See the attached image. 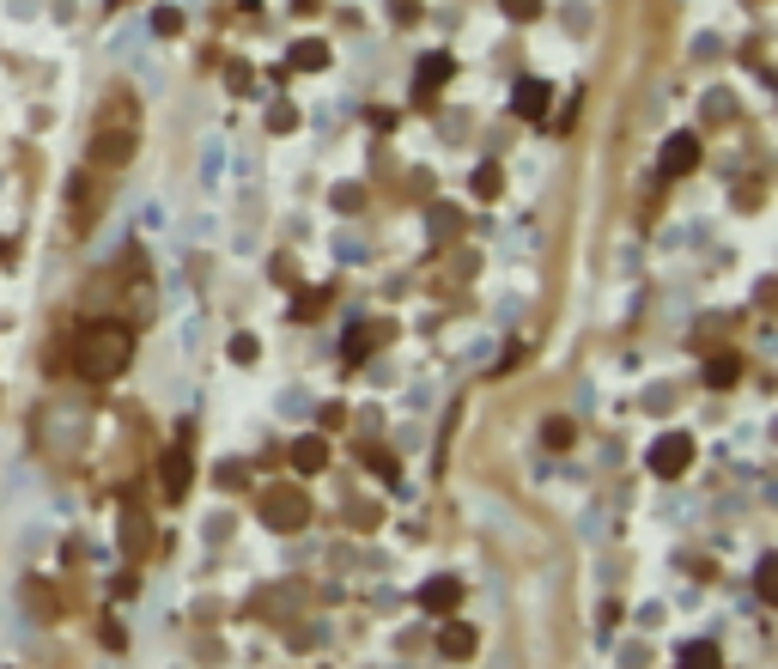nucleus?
Segmentation results:
<instances>
[{"label":"nucleus","mask_w":778,"mask_h":669,"mask_svg":"<svg viewBox=\"0 0 778 669\" xmlns=\"http://www.w3.org/2000/svg\"><path fill=\"white\" fill-rule=\"evenodd\" d=\"M128 359H134V329L116 323V317L86 323L80 341H73V365H80V378H86V384H110V378H122Z\"/></svg>","instance_id":"obj_1"},{"label":"nucleus","mask_w":778,"mask_h":669,"mask_svg":"<svg viewBox=\"0 0 778 669\" xmlns=\"http://www.w3.org/2000/svg\"><path fill=\"white\" fill-rule=\"evenodd\" d=\"M43 444H49V457H80L86 451V408L80 402H49L43 408Z\"/></svg>","instance_id":"obj_2"},{"label":"nucleus","mask_w":778,"mask_h":669,"mask_svg":"<svg viewBox=\"0 0 778 669\" xmlns=\"http://www.w3.org/2000/svg\"><path fill=\"white\" fill-rule=\"evenodd\" d=\"M256 511H262V524L280 530V536H298V530L310 524V499H304L298 487H268Z\"/></svg>","instance_id":"obj_3"},{"label":"nucleus","mask_w":778,"mask_h":669,"mask_svg":"<svg viewBox=\"0 0 778 669\" xmlns=\"http://www.w3.org/2000/svg\"><path fill=\"white\" fill-rule=\"evenodd\" d=\"M687 469H693V438H687V432H663V438L651 444V475L675 481V475H687Z\"/></svg>","instance_id":"obj_4"},{"label":"nucleus","mask_w":778,"mask_h":669,"mask_svg":"<svg viewBox=\"0 0 778 669\" xmlns=\"http://www.w3.org/2000/svg\"><path fill=\"white\" fill-rule=\"evenodd\" d=\"M134 159V128H98L92 134V165L98 171H122Z\"/></svg>","instance_id":"obj_5"},{"label":"nucleus","mask_w":778,"mask_h":669,"mask_svg":"<svg viewBox=\"0 0 778 669\" xmlns=\"http://www.w3.org/2000/svg\"><path fill=\"white\" fill-rule=\"evenodd\" d=\"M159 481H165V499H183L189 493V426H177V444L159 463Z\"/></svg>","instance_id":"obj_6"},{"label":"nucleus","mask_w":778,"mask_h":669,"mask_svg":"<svg viewBox=\"0 0 778 669\" xmlns=\"http://www.w3.org/2000/svg\"><path fill=\"white\" fill-rule=\"evenodd\" d=\"M699 171V134H669L663 140V177H687Z\"/></svg>","instance_id":"obj_7"},{"label":"nucleus","mask_w":778,"mask_h":669,"mask_svg":"<svg viewBox=\"0 0 778 669\" xmlns=\"http://www.w3.org/2000/svg\"><path fill=\"white\" fill-rule=\"evenodd\" d=\"M389 341H396V323H389V317H383V323H359V329L341 341V359H365L371 347H389Z\"/></svg>","instance_id":"obj_8"},{"label":"nucleus","mask_w":778,"mask_h":669,"mask_svg":"<svg viewBox=\"0 0 778 669\" xmlns=\"http://www.w3.org/2000/svg\"><path fill=\"white\" fill-rule=\"evenodd\" d=\"M450 73H456V61H450L444 49H438V55H420V73H414V98L426 104V98H432V92L450 80Z\"/></svg>","instance_id":"obj_9"},{"label":"nucleus","mask_w":778,"mask_h":669,"mask_svg":"<svg viewBox=\"0 0 778 669\" xmlns=\"http://www.w3.org/2000/svg\"><path fill=\"white\" fill-rule=\"evenodd\" d=\"M456 603H462V584H456V578H426V584H420V609H426V615H450Z\"/></svg>","instance_id":"obj_10"},{"label":"nucleus","mask_w":778,"mask_h":669,"mask_svg":"<svg viewBox=\"0 0 778 669\" xmlns=\"http://www.w3.org/2000/svg\"><path fill=\"white\" fill-rule=\"evenodd\" d=\"M286 67H292V73H323V67H329V43H323V37H298V43L286 49Z\"/></svg>","instance_id":"obj_11"},{"label":"nucleus","mask_w":778,"mask_h":669,"mask_svg":"<svg viewBox=\"0 0 778 669\" xmlns=\"http://www.w3.org/2000/svg\"><path fill=\"white\" fill-rule=\"evenodd\" d=\"M548 86H541V80H517V92H511V110L523 116V122H541V116H548Z\"/></svg>","instance_id":"obj_12"},{"label":"nucleus","mask_w":778,"mask_h":669,"mask_svg":"<svg viewBox=\"0 0 778 669\" xmlns=\"http://www.w3.org/2000/svg\"><path fill=\"white\" fill-rule=\"evenodd\" d=\"M438 657H450V663H469V657H475V627H462V621L438 627Z\"/></svg>","instance_id":"obj_13"},{"label":"nucleus","mask_w":778,"mask_h":669,"mask_svg":"<svg viewBox=\"0 0 778 669\" xmlns=\"http://www.w3.org/2000/svg\"><path fill=\"white\" fill-rule=\"evenodd\" d=\"M146 542H152V524L140 517V505H128V511H122V554H128V560H146Z\"/></svg>","instance_id":"obj_14"},{"label":"nucleus","mask_w":778,"mask_h":669,"mask_svg":"<svg viewBox=\"0 0 778 669\" xmlns=\"http://www.w3.org/2000/svg\"><path fill=\"white\" fill-rule=\"evenodd\" d=\"M736 378H742V359H736L730 347H718V353H706V384H712V390H730Z\"/></svg>","instance_id":"obj_15"},{"label":"nucleus","mask_w":778,"mask_h":669,"mask_svg":"<svg viewBox=\"0 0 778 669\" xmlns=\"http://www.w3.org/2000/svg\"><path fill=\"white\" fill-rule=\"evenodd\" d=\"M323 463H329V444H323L317 432H310V438H298V444H292V469H298V475H317Z\"/></svg>","instance_id":"obj_16"},{"label":"nucleus","mask_w":778,"mask_h":669,"mask_svg":"<svg viewBox=\"0 0 778 669\" xmlns=\"http://www.w3.org/2000/svg\"><path fill=\"white\" fill-rule=\"evenodd\" d=\"M681 669H724V657H718V645L712 639H693V645H681V657H675Z\"/></svg>","instance_id":"obj_17"},{"label":"nucleus","mask_w":778,"mask_h":669,"mask_svg":"<svg viewBox=\"0 0 778 669\" xmlns=\"http://www.w3.org/2000/svg\"><path fill=\"white\" fill-rule=\"evenodd\" d=\"M426 226H432V244H450V238L462 232V219H456V207H432Z\"/></svg>","instance_id":"obj_18"},{"label":"nucleus","mask_w":778,"mask_h":669,"mask_svg":"<svg viewBox=\"0 0 778 669\" xmlns=\"http://www.w3.org/2000/svg\"><path fill=\"white\" fill-rule=\"evenodd\" d=\"M754 590H760V603L778 597V560H772V554H760V566H754Z\"/></svg>","instance_id":"obj_19"},{"label":"nucleus","mask_w":778,"mask_h":669,"mask_svg":"<svg viewBox=\"0 0 778 669\" xmlns=\"http://www.w3.org/2000/svg\"><path fill=\"white\" fill-rule=\"evenodd\" d=\"M323 305H329V292H323V286H310V292H298V299H292V317L310 323V317H323Z\"/></svg>","instance_id":"obj_20"},{"label":"nucleus","mask_w":778,"mask_h":669,"mask_svg":"<svg viewBox=\"0 0 778 669\" xmlns=\"http://www.w3.org/2000/svg\"><path fill=\"white\" fill-rule=\"evenodd\" d=\"M499 13L517 19V25H529V19H541V0H499Z\"/></svg>","instance_id":"obj_21"},{"label":"nucleus","mask_w":778,"mask_h":669,"mask_svg":"<svg viewBox=\"0 0 778 669\" xmlns=\"http://www.w3.org/2000/svg\"><path fill=\"white\" fill-rule=\"evenodd\" d=\"M706 116H712V122H730V116H736V98H730V92H706Z\"/></svg>","instance_id":"obj_22"},{"label":"nucleus","mask_w":778,"mask_h":669,"mask_svg":"<svg viewBox=\"0 0 778 669\" xmlns=\"http://www.w3.org/2000/svg\"><path fill=\"white\" fill-rule=\"evenodd\" d=\"M499 189H505V177H499V165H481V171H475V195H487V201H493Z\"/></svg>","instance_id":"obj_23"},{"label":"nucleus","mask_w":778,"mask_h":669,"mask_svg":"<svg viewBox=\"0 0 778 669\" xmlns=\"http://www.w3.org/2000/svg\"><path fill=\"white\" fill-rule=\"evenodd\" d=\"M256 353H262L256 335H231V359H238V365H256Z\"/></svg>","instance_id":"obj_24"},{"label":"nucleus","mask_w":778,"mask_h":669,"mask_svg":"<svg viewBox=\"0 0 778 669\" xmlns=\"http://www.w3.org/2000/svg\"><path fill=\"white\" fill-rule=\"evenodd\" d=\"M541 438H548L554 451H566V444H572V420H566V414H560V420H548V426H541Z\"/></svg>","instance_id":"obj_25"},{"label":"nucleus","mask_w":778,"mask_h":669,"mask_svg":"<svg viewBox=\"0 0 778 669\" xmlns=\"http://www.w3.org/2000/svg\"><path fill=\"white\" fill-rule=\"evenodd\" d=\"M152 31H159V37H177V31H183V13H177V7H159V13H152Z\"/></svg>","instance_id":"obj_26"},{"label":"nucleus","mask_w":778,"mask_h":669,"mask_svg":"<svg viewBox=\"0 0 778 669\" xmlns=\"http://www.w3.org/2000/svg\"><path fill=\"white\" fill-rule=\"evenodd\" d=\"M365 463H371V475H389V481H396V457H389L383 444H371V451H365Z\"/></svg>","instance_id":"obj_27"},{"label":"nucleus","mask_w":778,"mask_h":669,"mask_svg":"<svg viewBox=\"0 0 778 669\" xmlns=\"http://www.w3.org/2000/svg\"><path fill=\"white\" fill-rule=\"evenodd\" d=\"M359 207H365V189H359V183L335 189V213H359Z\"/></svg>","instance_id":"obj_28"},{"label":"nucleus","mask_w":778,"mask_h":669,"mask_svg":"<svg viewBox=\"0 0 778 669\" xmlns=\"http://www.w3.org/2000/svg\"><path fill=\"white\" fill-rule=\"evenodd\" d=\"M268 128H274V134L298 128V110H292V104H274V110H268Z\"/></svg>","instance_id":"obj_29"},{"label":"nucleus","mask_w":778,"mask_h":669,"mask_svg":"<svg viewBox=\"0 0 778 669\" xmlns=\"http://www.w3.org/2000/svg\"><path fill=\"white\" fill-rule=\"evenodd\" d=\"M347 517H353V530H371V524H377V505H353Z\"/></svg>","instance_id":"obj_30"}]
</instances>
